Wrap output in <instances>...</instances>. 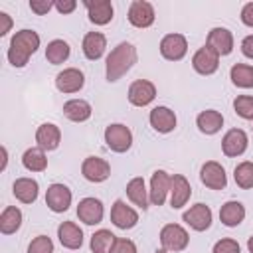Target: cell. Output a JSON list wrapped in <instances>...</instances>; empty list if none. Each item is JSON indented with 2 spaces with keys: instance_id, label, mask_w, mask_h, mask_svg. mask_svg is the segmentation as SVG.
Returning <instances> with one entry per match:
<instances>
[{
  "instance_id": "6da1fadb",
  "label": "cell",
  "mask_w": 253,
  "mask_h": 253,
  "mask_svg": "<svg viewBox=\"0 0 253 253\" xmlns=\"http://www.w3.org/2000/svg\"><path fill=\"white\" fill-rule=\"evenodd\" d=\"M40 47V36L34 30H20L10 40L8 47V61L14 67H24L32 53H36Z\"/></svg>"
},
{
  "instance_id": "7a4b0ae2",
  "label": "cell",
  "mask_w": 253,
  "mask_h": 253,
  "mask_svg": "<svg viewBox=\"0 0 253 253\" xmlns=\"http://www.w3.org/2000/svg\"><path fill=\"white\" fill-rule=\"evenodd\" d=\"M136 63V47L128 42H121L107 57V81H119Z\"/></svg>"
},
{
  "instance_id": "3957f363",
  "label": "cell",
  "mask_w": 253,
  "mask_h": 253,
  "mask_svg": "<svg viewBox=\"0 0 253 253\" xmlns=\"http://www.w3.org/2000/svg\"><path fill=\"white\" fill-rule=\"evenodd\" d=\"M105 142L113 152H126L132 144V132L128 126L115 123L105 128Z\"/></svg>"
},
{
  "instance_id": "277c9868",
  "label": "cell",
  "mask_w": 253,
  "mask_h": 253,
  "mask_svg": "<svg viewBox=\"0 0 253 253\" xmlns=\"http://www.w3.org/2000/svg\"><path fill=\"white\" fill-rule=\"evenodd\" d=\"M188 241H190L188 231L178 223H168L160 231V243L166 251H174V253L182 251L188 247Z\"/></svg>"
},
{
  "instance_id": "5b68a950",
  "label": "cell",
  "mask_w": 253,
  "mask_h": 253,
  "mask_svg": "<svg viewBox=\"0 0 253 253\" xmlns=\"http://www.w3.org/2000/svg\"><path fill=\"white\" fill-rule=\"evenodd\" d=\"M192 65H194V69H196L200 75H211V73H215L217 67H219V53L213 51V49L206 43L204 47H200V49L194 53Z\"/></svg>"
},
{
  "instance_id": "8992f818",
  "label": "cell",
  "mask_w": 253,
  "mask_h": 253,
  "mask_svg": "<svg viewBox=\"0 0 253 253\" xmlns=\"http://www.w3.org/2000/svg\"><path fill=\"white\" fill-rule=\"evenodd\" d=\"M45 204L55 213L67 211L71 206V190L63 184H51L45 192Z\"/></svg>"
},
{
  "instance_id": "52a82bcc",
  "label": "cell",
  "mask_w": 253,
  "mask_h": 253,
  "mask_svg": "<svg viewBox=\"0 0 253 253\" xmlns=\"http://www.w3.org/2000/svg\"><path fill=\"white\" fill-rule=\"evenodd\" d=\"M188 51V42L182 34H168L160 42V53L162 57L170 61H180Z\"/></svg>"
},
{
  "instance_id": "ba28073f",
  "label": "cell",
  "mask_w": 253,
  "mask_h": 253,
  "mask_svg": "<svg viewBox=\"0 0 253 253\" xmlns=\"http://www.w3.org/2000/svg\"><path fill=\"white\" fill-rule=\"evenodd\" d=\"M128 22L134 28H148L154 24V8L146 0H134L128 6Z\"/></svg>"
},
{
  "instance_id": "9c48e42d",
  "label": "cell",
  "mask_w": 253,
  "mask_h": 253,
  "mask_svg": "<svg viewBox=\"0 0 253 253\" xmlns=\"http://www.w3.org/2000/svg\"><path fill=\"white\" fill-rule=\"evenodd\" d=\"M154 97H156V87L146 79H136L128 87V101L134 107H146L148 103L154 101Z\"/></svg>"
},
{
  "instance_id": "30bf717a",
  "label": "cell",
  "mask_w": 253,
  "mask_h": 253,
  "mask_svg": "<svg viewBox=\"0 0 253 253\" xmlns=\"http://www.w3.org/2000/svg\"><path fill=\"white\" fill-rule=\"evenodd\" d=\"M81 174L89 182H105L111 176V166L107 160H103L99 156H89L81 164Z\"/></svg>"
},
{
  "instance_id": "8fae6325",
  "label": "cell",
  "mask_w": 253,
  "mask_h": 253,
  "mask_svg": "<svg viewBox=\"0 0 253 253\" xmlns=\"http://www.w3.org/2000/svg\"><path fill=\"white\" fill-rule=\"evenodd\" d=\"M200 178H202V184H206L211 190H223L227 186V176H225L223 166L213 162V160H210L202 166Z\"/></svg>"
},
{
  "instance_id": "7c38bea8",
  "label": "cell",
  "mask_w": 253,
  "mask_h": 253,
  "mask_svg": "<svg viewBox=\"0 0 253 253\" xmlns=\"http://www.w3.org/2000/svg\"><path fill=\"white\" fill-rule=\"evenodd\" d=\"M103 204L101 200L97 198H83L79 204H77V217L87 223V225H95V223H101L103 219Z\"/></svg>"
},
{
  "instance_id": "4fadbf2b",
  "label": "cell",
  "mask_w": 253,
  "mask_h": 253,
  "mask_svg": "<svg viewBox=\"0 0 253 253\" xmlns=\"http://www.w3.org/2000/svg\"><path fill=\"white\" fill-rule=\"evenodd\" d=\"M182 219L196 231H206L211 225V210L206 204H196L188 211H184Z\"/></svg>"
},
{
  "instance_id": "5bb4252c",
  "label": "cell",
  "mask_w": 253,
  "mask_h": 253,
  "mask_svg": "<svg viewBox=\"0 0 253 253\" xmlns=\"http://www.w3.org/2000/svg\"><path fill=\"white\" fill-rule=\"evenodd\" d=\"M111 221H113L119 229H130V227L136 225L138 213H136L130 206H126L123 200H117V202L113 204V208H111Z\"/></svg>"
},
{
  "instance_id": "9a60e30c",
  "label": "cell",
  "mask_w": 253,
  "mask_h": 253,
  "mask_svg": "<svg viewBox=\"0 0 253 253\" xmlns=\"http://www.w3.org/2000/svg\"><path fill=\"white\" fill-rule=\"evenodd\" d=\"M172 176H168L164 170H156L150 180V202L154 206H162L166 202V194L170 192Z\"/></svg>"
},
{
  "instance_id": "2e32d148",
  "label": "cell",
  "mask_w": 253,
  "mask_h": 253,
  "mask_svg": "<svg viewBox=\"0 0 253 253\" xmlns=\"http://www.w3.org/2000/svg\"><path fill=\"white\" fill-rule=\"evenodd\" d=\"M83 83H85V77L77 67H67L59 71L55 77V85L61 93H75L83 87Z\"/></svg>"
},
{
  "instance_id": "e0dca14e",
  "label": "cell",
  "mask_w": 253,
  "mask_h": 253,
  "mask_svg": "<svg viewBox=\"0 0 253 253\" xmlns=\"http://www.w3.org/2000/svg\"><path fill=\"white\" fill-rule=\"evenodd\" d=\"M221 148H223V154L231 156V158L243 154L245 148H247V134H245V130H241V128L227 130L223 140H221Z\"/></svg>"
},
{
  "instance_id": "ac0fdd59",
  "label": "cell",
  "mask_w": 253,
  "mask_h": 253,
  "mask_svg": "<svg viewBox=\"0 0 253 253\" xmlns=\"http://www.w3.org/2000/svg\"><path fill=\"white\" fill-rule=\"evenodd\" d=\"M190 196H192L190 182L182 174H174L172 176V186H170V206L174 210H180L182 206L188 204Z\"/></svg>"
},
{
  "instance_id": "d6986e66",
  "label": "cell",
  "mask_w": 253,
  "mask_h": 253,
  "mask_svg": "<svg viewBox=\"0 0 253 253\" xmlns=\"http://www.w3.org/2000/svg\"><path fill=\"white\" fill-rule=\"evenodd\" d=\"M83 6L87 8V16L93 24L97 26H105L113 20V4L109 0H95V2H89L85 0Z\"/></svg>"
},
{
  "instance_id": "ffe728a7",
  "label": "cell",
  "mask_w": 253,
  "mask_h": 253,
  "mask_svg": "<svg viewBox=\"0 0 253 253\" xmlns=\"http://www.w3.org/2000/svg\"><path fill=\"white\" fill-rule=\"evenodd\" d=\"M208 45L219 55H229L233 49V36L227 28H213L208 34Z\"/></svg>"
},
{
  "instance_id": "44dd1931",
  "label": "cell",
  "mask_w": 253,
  "mask_h": 253,
  "mask_svg": "<svg viewBox=\"0 0 253 253\" xmlns=\"http://www.w3.org/2000/svg\"><path fill=\"white\" fill-rule=\"evenodd\" d=\"M61 140V130L53 123H43L36 130V142L43 150H55Z\"/></svg>"
},
{
  "instance_id": "7402d4cb",
  "label": "cell",
  "mask_w": 253,
  "mask_h": 253,
  "mask_svg": "<svg viewBox=\"0 0 253 253\" xmlns=\"http://www.w3.org/2000/svg\"><path fill=\"white\" fill-rule=\"evenodd\" d=\"M148 119H150L152 128L158 130V132H162V134H166V132H170V130L176 128V115L168 107H154L150 111V117Z\"/></svg>"
},
{
  "instance_id": "603a6c76",
  "label": "cell",
  "mask_w": 253,
  "mask_h": 253,
  "mask_svg": "<svg viewBox=\"0 0 253 253\" xmlns=\"http://www.w3.org/2000/svg\"><path fill=\"white\" fill-rule=\"evenodd\" d=\"M57 237H59V243L67 249H79L83 245V231L73 221H63L57 227Z\"/></svg>"
},
{
  "instance_id": "cb8c5ba5",
  "label": "cell",
  "mask_w": 253,
  "mask_h": 253,
  "mask_svg": "<svg viewBox=\"0 0 253 253\" xmlns=\"http://www.w3.org/2000/svg\"><path fill=\"white\" fill-rule=\"evenodd\" d=\"M105 47H107V40H105V36L101 32L85 34V38H83V53H85L87 59H91V61L99 59L103 55Z\"/></svg>"
},
{
  "instance_id": "d4e9b609",
  "label": "cell",
  "mask_w": 253,
  "mask_h": 253,
  "mask_svg": "<svg viewBox=\"0 0 253 253\" xmlns=\"http://www.w3.org/2000/svg\"><path fill=\"white\" fill-rule=\"evenodd\" d=\"M38 182L34 178H18L12 186V192L16 196V200H20L22 204H32L38 198Z\"/></svg>"
},
{
  "instance_id": "484cf974",
  "label": "cell",
  "mask_w": 253,
  "mask_h": 253,
  "mask_svg": "<svg viewBox=\"0 0 253 253\" xmlns=\"http://www.w3.org/2000/svg\"><path fill=\"white\" fill-rule=\"evenodd\" d=\"M243 217H245V208H243L241 202H235V200L225 202V204L221 206V210H219V219H221V223L227 225V227L239 225V223L243 221Z\"/></svg>"
},
{
  "instance_id": "4316f807",
  "label": "cell",
  "mask_w": 253,
  "mask_h": 253,
  "mask_svg": "<svg viewBox=\"0 0 253 253\" xmlns=\"http://www.w3.org/2000/svg\"><path fill=\"white\" fill-rule=\"evenodd\" d=\"M196 125L204 134H215L223 126V117H221V113H217L213 109H208V111H202L198 115Z\"/></svg>"
},
{
  "instance_id": "83f0119b",
  "label": "cell",
  "mask_w": 253,
  "mask_h": 253,
  "mask_svg": "<svg viewBox=\"0 0 253 253\" xmlns=\"http://www.w3.org/2000/svg\"><path fill=\"white\" fill-rule=\"evenodd\" d=\"M63 115L73 123H83L91 117V105L83 99H71L63 105Z\"/></svg>"
},
{
  "instance_id": "f1b7e54d",
  "label": "cell",
  "mask_w": 253,
  "mask_h": 253,
  "mask_svg": "<svg viewBox=\"0 0 253 253\" xmlns=\"http://www.w3.org/2000/svg\"><path fill=\"white\" fill-rule=\"evenodd\" d=\"M22 164L30 172H43L47 168V158H45L43 148H40V146L28 148L24 152V156H22Z\"/></svg>"
},
{
  "instance_id": "f546056e",
  "label": "cell",
  "mask_w": 253,
  "mask_h": 253,
  "mask_svg": "<svg viewBox=\"0 0 253 253\" xmlns=\"http://www.w3.org/2000/svg\"><path fill=\"white\" fill-rule=\"evenodd\" d=\"M20 225H22V211L16 206L4 208V211L0 213V231L4 235H10V233L18 231Z\"/></svg>"
},
{
  "instance_id": "4dcf8cb0",
  "label": "cell",
  "mask_w": 253,
  "mask_h": 253,
  "mask_svg": "<svg viewBox=\"0 0 253 253\" xmlns=\"http://www.w3.org/2000/svg\"><path fill=\"white\" fill-rule=\"evenodd\" d=\"M126 196L134 206H138L142 210L148 208V196H146V188H144V180L142 178H132L126 184Z\"/></svg>"
},
{
  "instance_id": "1f68e13d",
  "label": "cell",
  "mask_w": 253,
  "mask_h": 253,
  "mask_svg": "<svg viewBox=\"0 0 253 253\" xmlns=\"http://www.w3.org/2000/svg\"><path fill=\"white\" fill-rule=\"evenodd\" d=\"M229 77L237 87H243V89L253 87V67L247 63H235L229 71Z\"/></svg>"
},
{
  "instance_id": "d6a6232c",
  "label": "cell",
  "mask_w": 253,
  "mask_h": 253,
  "mask_svg": "<svg viewBox=\"0 0 253 253\" xmlns=\"http://www.w3.org/2000/svg\"><path fill=\"white\" fill-rule=\"evenodd\" d=\"M69 43L67 42H63V40H53V42H49L47 43V47H45V59L49 61V63H53V65H57V63H63L67 57H69Z\"/></svg>"
},
{
  "instance_id": "836d02e7",
  "label": "cell",
  "mask_w": 253,
  "mask_h": 253,
  "mask_svg": "<svg viewBox=\"0 0 253 253\" xmlns=\"http://www.w3.org/2000/svg\"><path fill=\"white\" fill-rule=\"evenodd\" d=\"M115 235L109 229H99L91 235V251L93 253H107L111 251V245L115 243Z\"/></svg>"
},
{
  "instance_id": "e575fe53",
  "label": "cell",
  "mask_w": 253,
  "mask_h": 253,
  "mask_svg": "<svg viewBox=\"0 0 253 253\" xmlns=\"http://www.w3.org/2000/svg\"><path fill=\"white\" fill-rule=\"evenodd\" d=\"M233 178H235V184L239 188H243V190L253 188V162L245 160V162L237 164L233 170Z\"/></svg>"
},
{
  "instance_id": "d590c367",
  "label": "cell",
  "mask_w": 253,
  "mask_h": 253,
  "mask_svg": "<svg viewBox=\"0 0 253 253\" xmlns=\"http://www.w3.org/2000/svg\"><path fill=\"white\" fill-rule=\"evenodd\" d=\"M233 109L241 119L253 121V97L251 95H239L233 101Z\"/></svg>"
},
{
  "instance_id": "8d00e7d4",
  "label": "cell",
  "mask_w": 253,
  "mask_h": 253,
  "mask_svg": "<svg viewBox=\"0 0 253 253\" xmlns=\"http://www.w3.org/2000/svg\"><path fill=\"white\" fill-rule=\"evenodd\" d=\"M28 253H53V241L47 235H38L28 245Z\"/></svg>"
},
{
  "instance_id": "74e56055",
  "label": "cell",
  "mask_w": 253,
  "mask_h": 253,
  "mask_svg": "<svg viewBox=\"0 0 253 253\" xmlns=\"http://www.w3.org/2000/svg\"><path fill=\"white\" fill-rule=\"evenodd\" d=\"M211 253H241V247L235 239H219Z\"/></svg>"
},
{
  "instance_id": "f35d334b",
  "label": "cell",
  "mask_w": 253,
  "mask_h": 253,
  "mask_svg": "<svg viewBox=\"0 0 253 253\" xmlns=\"http://www.w3.org/2000/svg\"><path fill=\"white\" fill-rule=\"evenodd\" d=\"M109 253H136V245L126 237H117Z\"/></svg>"
},
{
  "instance_id": "ab89813d",
  "label": "cell",
  "mask_w": 253,
  "mask_h": 253,
  "mask_svg": "<svg viewBox=\"0 0 253 253\" xmlns=\"http://www.w3.org/2000/svg\"><path fill=\"white\" fill-rule=\"evenodd\" d=\"M53 4L55 2H51V0H30V10L36 12L38 16H43L53 8Z\"/></svg>"
},
{
  "instance_id": "60d3db41",
  "label": "cell",
  "mask_w": 253,
  "mask_h": 253,
  "mask_svg": "<svg viewBox=\"0 0 253 253\" xmlns=\"http://www.w3.org/2000/svg\"><path fill=\"white\" fill-rule=\"evenodd\" d=\"M53 6H55V10L59 14H71L77 8V2L75 0H57Z\"/></svg>"
},
{
  "instance_id": "b9f144b4",
  "label": "cell",
  "mask_w": 253,
  "mask_h": 253,
  "mask_svg": "<svg viewBox=\"0 0 253 253\" xmlns=\"http://www.w3.org/2000/svg\"><path fill=\"white\" fill-rule=\"evenodd\" d=\"M241 22L249 28H253V2H247L241 10Z\"/></svg>"
},
{
  "instance_id": "7bdbcfd3",
  "label": "cell",
  "mask_w": 253,
  "mask_h": 253,
  "mask_svg": "<svg viewBox=\"0 0 253 253\" xmlns=\"http://www.w3.org/2000/svg\"><path fill=\"white\" fill-rule=\"evenodd\" d=\"M241 51L245 57L253 59V36H247L243 42H241Z\"/></svg>"
},
{
  "instance_id": "ee69618b",
  "label": "cell",
  "mask_w": 253,
  "mask_h": 253,
  "mask_svg": "<svg viewBox=\"0 0 253 253\" xmlns=\"http://www.w3.org/2000/svg\"><path fill=\"white\" fill-rule=\"evenodd\" d=\"M0 22H2V26H0V36H6V34L10 32V28H12V18H10L6 12H0Z\"/></svg>"
},
{
  "instance_id": "f6af8a7d",
  "label": "cell",
  "mask_w": 253,
  "mask_h": 253,
  "mask_svg": "<svg viewBox=\"0 0 253 253\" xmlns=\"http://www.w3.org/2000/svg\"><path fill=\"white\" fill-rule=\"evenodd\" d=\"M6 162H8V150H6V146H2V166H0V170L6 168Z\"/></svg>"
},
{
  "instance_id": "bcb514c9",
  "label": "cell",
  "mask_w": 253,
  "mask_h": 253,
  "mask_svg": "<svg viewBox=\"0 0 253 253\" xmlns=\"http://www.w3.org/2000/svg\"><path fill=\"white\" fill-rule=\"evenodd\" d=\"M247 249H249V253H253V237L247 239Z\"/></svg>"
},
{
  "instance_id": "7dc6e473",
  "label": "cell",
  "mask_w": 253,
  "mask_h": 253,
  "mask_svg": "<svg viewBox=\"0 0 253 253\" xmlns=\"http://www.w3.org/2000/svg\"><path fill=\"white\" fill-rule=\"evenodd\" d=\"M156 253H168V251H166V249H160V251H156Z\"/></svg>"
}]
</instances>
